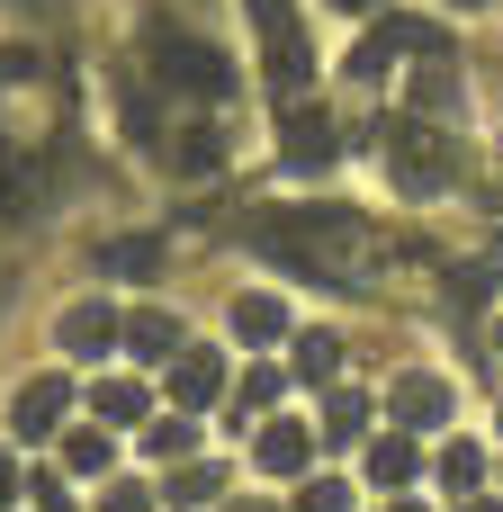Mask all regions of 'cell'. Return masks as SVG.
<instances>
[{
	"instance_id": "obj_1",
	"label": "cell",
	"mask_w": 503,
	"mask_h": 512,
	"mask_svg": "<svg viewBox=\"0 0 503 512\" xmlns=\"http://www.w3.org/2000/svg\"><path fill=\"white\" fill-rule=\"evenodd\" d=\"M387 171H396V189L441 198V189H450V171H459V153H450V135H441V126L396 117V126H387Z\"/></svg>"
},
{
	"instance_id": "obj_2",
	"label": "cell",
	"mask_w": 503,
	"mask_h": 512,
	"mask_svg": "<svg viewBox=\"0 0 503 512\" xmlns=\"http://www.w3.org/2000/svg\"><path fill=\"white\" fill-rule=\"evenodd\" d=\"M387 405H396V423H405V432H441L459 396H450V378H432V369H405V378L387 387Z\"/></svg>"
},
{
	"instance_id": "obj_3",
	"label": "cell",
	"mask_w": 503,
	"mask_h": 512,
	"mask_svg": "<svg viewBox=\"0 0 503 512\" xmlns=\"http://www.w3.org/2000/svg\"><path fill=\"white\" fill-rule=\"evenodd\" d=\"M153 72H162V81H189V90H225V81H234L207 45H189V36H171V27H153Z\"/></svg>"
},
{
	"instance_id": "obj_4",
	"label": "cell",
	"mask_w": 503,
	"mask_h": 512,
	"mask_svg": "<svg viewBox=\"0 0 503 512\" xmlns=\"http://www.w3.org/2000/svg\"><path fill=\"white\" fill-rule=\"evenodd\" d=\"M117 333H126V315H117L108 297H81V306H63V324H54V342H63L72 360H99Z\"/></svg>"
},
{
	"instance_id": "obj_5",
	"label": "cell",
	"mask_w": 503,
	"mask_h": 512,
	"mask_svg": "<svg viewBox=\"0 0 503 512\" xmlns=\"http://www.w3.org/2000/svg\"><path fill=\"white\" fill-rule=\"evenodd\" d=\"M306 459H315V423L279 414V423H261V432H252V468H261V477H297Z\"/></svg>"
},
{
	"instance_id": "obj_6",
	"label": "cell",
	"mask_w": 503,
	"mask_h": 512,
	"mask_svg": "<svg viewBox=\"0 0 503 512\" xmlns=\"http://www.w3.org/2000/svg\"><path fill=\"white\" fill-rule=\"evenodd\" d=\"M252 18H261V36H270V81H279V90H306V36H297L288 0H252Z\"/></svg>"
},
{
	"instance_id": "obj_7",
	"label": "cell",
	"mask_w": 503,
	"mask_h": 512,
	"mask_svg": "<svg viewBox=\"0 0 503 512\" xmlns=\"http://www.w3.org/2000/svg\"><path fill=\"white\" fill-rule=\"evenodd\" d=\"M63 405H72L63 378H27V387L9 396V432H18V441H45V432L63 423Z\"/></svg>"
},
{
	"instance_id": "obj_8",
	"label": "cell",
	"mask_w": 503,
	"mask_h": 512,
	"mask_svg": "<svg viewBox=\"0 0 503 512\" xmlns=\"http://www.w3.org/2000/svg\"><path fill=\"white\" fill-rule=\"evenodd\" d=\"M171 396H180V414L216 405V396H225V360H216V351H180V360H171Z\"/></svg>"
},
{
	"instance_id": "obj_9",
	"label": "cell",
	"mask_w": 503,
	"mask_h": 512,
	"mask_svg": "<svg viewBox=\"0 0 503 512\" xmlns=\"http://www.w3.org/2000/svg\"><path fill=\"white\" fill-rule=\"evenodd\" d=\"M342 153V135H333V117H315V108H297L288 117V171H324Z\"/></svg>"
},
{
	"instance_id": "obj_10",
	"label": "cell",
	"mask_w": 503,
	"mask_h": 512,
	"mask_svg": "<svg viewBox=\"0 0 503 512\" xmlns=\"http://www.w3.org/2000/svg\"><path fill=\"white\" fill-rule=\"evenodd\" d=\"M144 405H153V387H144V378H99V387H90V414H99V432H126V423H144Z\"/></svg>"
},
{
	"instance_id": "obj_11",
	"label": "cell",
	"mask_w": 503,
	"mask_h": 512,
	"mask_svg": "<svg viewBox=\"0 0 503 512\" xmlns=\"http://www.w3.org/2000/svg\"><path fill=\"white\" fill-rule=\"evenodd\" d=\"M414 477H423V450H414L405 432L369 441V486H387V495H396V486H414Z\"/></svg>"
},
{
	"instance_id": "obj_12",
	"label": "cell",
	"mask_w": 503,
	"mask_h": 512,
	"mask_svg": "<svg viewBox=\"0 0 503 512\" xmlns=\"http://www.w3.org/2000/svg\"><path fill=\"white\" fill-rule=\"evenodd\" d=\"M234 333H243V342H279V333H288V306H279L270 288H243V297H234Z\"/></svg>"
},
{
	"instance_id": "obj_13",
	"label": "cell",
	"mask_w": 503,
	"mask_h": 512,
	"mask_svg": "<svg viewBox=\"0 0 503 512\" xmlns=\"http://www.w3.org/2000/svg\"><path fill=\"white\" fill-rule=\"evenodd\" d=\"M126 342H135V360H180L189 351V333L171 315H126Z\"/></svg>"
},
{
	"instance_id": "obj_14",
	"label": "cell",
	"mask_w": 503,
	"mask_h": 512,
	"mask_svg": "<svg viewBox=\"0 0 503 512\" xmlns=\"http://www.w3.org/2000/svg\"><path fill=\"white\" fill-rule=\"evenodd\" d=\"M324 441H369V396H324Z\"/></svg>"
},
{
	"instance_id": "obj_15",
	"label": "cell",
	"mask_w": 503,
	"mask_h": 512,
	"mask_svg": "<svg viewBox=\"0 0 503 512\" xmlns=\"http://www.w3.org/2000/svg\"><path fill=\"white\" fill-rule=\"evenodd\" d=\"M333 369H342V342H333V333H297V378H315V387H324Z\"/></svg>"
},
{
	"instance_id": "obj_16",
	"label": "cell",
	"mask_w": 503,
	"mask_h": 512,
	"mask_svg": "<svg viewBox=\"0 0 503 512\" xmlns=\"http://www.w3.org/2000/svg\"><path fill=\"white\" fill-rule=\"evenodd\" d=\"M441 486H459V495L486 486V450H477V441H450V450H441Z\"/></svg>"
},
{
	"instance_id": "obj_17",
	"label": "cell",
	"mask_w": 503,
	"mask_h": 512,
	"mask_svg": "<svg viewBox=\"0 0 503 512\" xmlns=\"http://www.w3.org/2000/svg\"><path fill=\"white\" fill-rule=\"evenodd\" d=\"M450 90H459V72H450V54H423V72H414V99H423V108H441Z\"/></svg>"
},
{
	"instance_id": "obj_18",
	"label": "cell",
	"mask_w": 503,
	"mask_h": 512,
	"mask_svg": "<svg viewBox=\"0 0 503 512\" xmlns=\"http://www.w3.org/2000/svg\"><path fill=\"white\" fill-rule=\"evenodd\" d=\"M108 450H117L108 432H72V441H63V459H72V477H99V468H108Z\"/></svg>"
},
{
	"instance_id": "obj_19",
	"label": "cell",
	"mask_w": 503,
	"mask_h": 512,
	"mask_svg": "<svg viewBox=\"0 0 503 512\" xmlns=\"http://www.w3.org/2000/svg\"><path fill=\"white\" fill-rule=\"evenodd\" d=\"M297 512H351V486L315 477V486H297Z\"/></svg>"
},
{
	"instance_id": "obj_20",
	"label": "cell",
	"mask_w": 503,
	"mask_h": 512,
	"mask_svg": "<svg viewBox=\"0 0 503 512\" xmlns=\"http://www.w3.org/2000/svg\"><path fill=\"white\" fill-rule=\"evenodd\" d=\"M171 495H180V504H216L225 477H216V468H189V477H171Z\"/></svg>"
},
{
	"instance_id": "obj_21",
	"label": "cell",
	"mask_w": 503,
	"mask_h": 512,
	"mask_svg": "<svg viewBox=\"0 0 503 512\" xmlns=\"http://www.w3.org/2000/svg\"><path fill=\"white\" fill-rule=\"evenodd\" d=\"M270 396H279V369H252V378H243V423H252Z\"/></svg>"
},
{
	"instance_id": "obj_22",
	"label": "cell",
	"mask_w": 503,
	"mask_h": 512,
	"mask_svg": "<svg viewBox=\"0 0 503 512\" xmlns=\"http://www.w3.org/2000/svg\"><path fill=\"white\" fill-rule=\"evenodd\" d=\"M108 261H117V270H135V279H153V243H108Z\"/></svg>"
},
{
	"instance_id": "obj_23",
	"label": "cell",
	"mask_w": 503,
	"mask_h": 512,
	"mask_svg": "<svg viewBox=\"0 0 503 512\" xmlns=\"http://www.w3.org/2000/svg\"><path fill=\"white\" fill-rule=\"evenodd\" d=\"M189 441H198V432H189V414H180V423H153V450H162V459H180Z\"/></svg>"
},
{
	"instance_id": "obj_24",
	"label": "cell",
	"mask_w": 503,
	"mask_h": 512,
	"mask_svg": "<svg viewBox=\"0 0 503 512\" xmlns=\"http://www.w3.org/2000/svg\"><path fill=\"white\" fill-rule=\"evenodd\" d=\"M99 512H153V495H144V486H108V504Z\"/></svg>"
},
{
	"instance_id": "obj_25",
	"label": "cell",
	"mask_w": 503,
	"mask_h": 512,
	"mask_svg": "<svg viewBox=\"0 0 503 512\" xmlns=\"http://www.w3.org/2000/svg\"><path fill=\"white\" fill-rule=\"evenodd\" d=\"M9 495H18V468H9V450H0V504H9Z\"/></svg>"
},
{
	"instance_id": "obj_26",
	"label": "cell",
	"mask_w": 503,
	"mask_h": 512,
	"mask_svg": "<svg viewBox=\"0 0 503 512\" xmlns=\"http://www.w3.org/2000/svg\"><path fill=\"white\" fill-rule=\"evenodd\" d=\"M324 9H342V18H369V9H378V0H324Z\"/></svg>"
},
{
	"instance_id": "obj_27",
	"label": "cell",
	"mask_w": 503,
	"mask_h": 512,
	"mask_svg": "<svg viewBox=\"0 0 503 512\" xmlns=\"http://www.w3.org/2000/svg\"><path fill=\"white\" fill-rule=\"evenodd\" d=\"M378 512H423V504H414V495H387V504H378Z\"/></svg>"
},
{
	"instance_id": "obj_28",
	"label": "cell",
	"mask_w": 503,
	"mask_h": 512,
	"mask_svg": "<svg viewBox=\"0 0 503 512\" xmlns=\"http://www.w3.org/2000/svg\"><path fill=\"white\" fill-rule=\"evenodd\" d=\"M459 512H503V504H486V495H468V504H459Z\"/></svg>"
},
{
	"instance_id": "obj_29",
	"label": "cell",
	"mask_w": 503,
	"mask_h": 512,
	"mask_svg": "<svg viewBox=\"0 0 503 512\" xmlns=\"http://www.w3.org/2000/svg\"><path fill=\"white\" fill-rule=\"evenodd\" d=\"M450 9H486V0H450Z\"/></svg>"
},
{
	"instance_id": "obj_30",
	"label": "cell",
	"mask_w": 503,
	"mask_h": 512,
	"mask_svg": "<svg viewBox=\"0 0 503 512\" xmlns=\"http://www.w3.org/2000/svg\"><path fill=\"white\" fill-rule=\"evenodd\" d=\"M234 512H270V504H234Z\"/></svg>"
}]
</instances>
